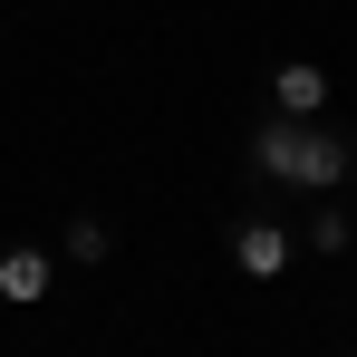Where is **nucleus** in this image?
Instances as JSON below:
<instances>
[{
	"instance_id": "nucleus-1",
	"label": "nucleus",
	"mask_w": 357,
	"mask_h": 357,
	"mask_svg": "<svg viewBox=\"0 0 357 357\" xmlns=\"http://www.w3.org/2000/svg\"><path fill=\"white\" fill-rule=\"evenodd\" d=\"M357 174V135H338V126H319V116H299V145H290V193H338V183Z\"/></svg>"
},
{
	"instance_id": "nucleus-2",
	"label": "nucleus",
	"mask_w": 357,
	"mask_h": 357,
	"mask_svg": "<svg viewBox=\"0 0 357 357\" xmlns=\"http://www.w3.org/2000/svg\"><path fill=\"white\" fill-rule=\"evenodd\" d=\"M290 261H299V241L280 232V222H241V232H232V271H241V280H280Z\"/></svg>"
},
{
	"instance_id": "nucleus-3",
	"label": "nucleus",
	"mask_w": 357,
	"mask_h": 357,
	"mask_svg": "<svg viewBox=\"0 0 357 357\" xmlns=\"http://www.w3.org/2000/svg\"><path fill=\"white\" fill-rule=\"evenodd\" d=\"M49 280H59V261H49L39 241H10V251H0V299H10V309H39Z\"/></svg>"
},
{
	"instance_id": "nucleus-4",
	"label": "nucleus",
	"mask_w": 357,
	"mask_h": 357,
	"mask_svg": "<svg viewBox=\"0 0 357 357\" xmlns=\"http://www.w3.org/2000/svg\"><path fill=\"white\" fill-rule=\"evenodd\" d=\"M271 107H280V116H319V107H328V68H309V59L271 68Z\"/></svg>"
},
{
	"instance_id": "nucleus-5",
	"label": "nucleus",
	"mask_w": 357,
	"mask_h": 357,
	"mask_svg": "<svg viewBox=\"0 0 357 357\" xmlns=\"http://www.w3.org/2000/svg\"><path fill=\"white\" fill-rule=\"evenodd\" d=\"M290 145H299V116H261V126H251V174L280 183V174H290Z\"/></svg>"
},
{
	"instance_id": "nucleus-6",
	"label": "nucleus",
	"mask_w": 357,
	"mask_h": 357,
	"mask_svg": "<svg viewBox=\"0 0 357 357\" xmlns=\"http://www.w3.org/2000/svg\"><path fill=\"white\" fill-rule=\"evenodd\" d=\"M309 241H319V251H348V241H357V222L328 203V193H319V222H309Z\"/></svg>"
},
{
	"instance_id": "nucleus-7",
	"label": "nucleus",
	"mask_w": 357,
	"mask_h": 357,
	"mask_svg": "<svg viewBox=\"0 0 357 357\" xmlns=\"http://www.w3.org/2000/svg\"><path fill=\"white\" fill-rule=\"evenodd\" d=\"M68 261L97 271V261H107V222H68Z\"/></svg>"
}]
</instances>
